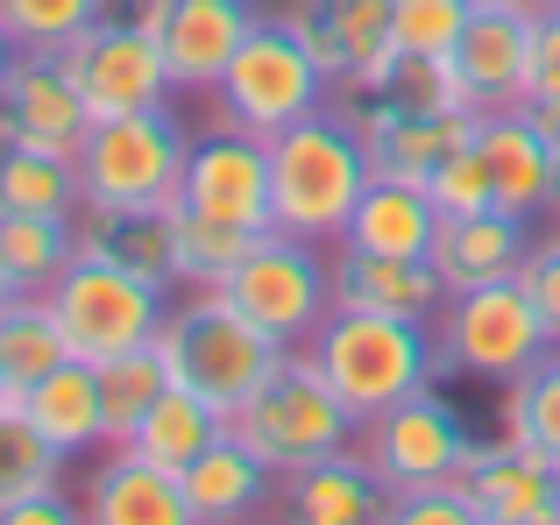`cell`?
<instances>
[{"mask_svg":"<svg viewBox=\"0 0 560 525\" xmlns=\"http://www.w3.org/2000/svg\"><path fill=\"white\" fill-rule=\"evenodd\" d=\"M518 284H525V299H533V313L547 319V334H553V348H560V228L547 242H533L518 262Z\"/></svg>","mask_w":560,"mask_h":525,"instance_id":"obj_40","label":"cell"},{"mask_svg":"<svg viewBox=\"0 0 560 525\" xmlns=\"http://www.w3.org/2000/svg\"><path fill=\"white\" fill-rule=\"evenodd\" d=\"M156 341H164V355H171V376L191 384L199 398H213L220 412H234V405L284 362V341L262 334L256 319H248L228 291H213V284L191 291L185 305H171Z\"/></svg>","mask_w":560,"mask_h":525,"instance_id":"obj_5","label":"cell"},{"mask_svg":"<svg viewBox=\"0 0 560 525\" xmlns=\"http://www.w3.org/2000/svg\"><path fill=\"white\" fill-rule=\"evenodd\" d=\"M525 107L533 114H560V8L533 22V79H525Z\"/></svg>","mask_w":560,"mask_h":525,"instance_id":"obj_41","label":"cell"},{"mask_svg":"<svg viewBox=\"0 0 560 525\" xmlns=\"http://www.w3.org/2000/svg\"><path fill=\"white\" fill-rule=\"evenodd\" d=\"M476 142L490 156V178H497V207L518 213V221H539V213L560 207V142L553 128L539 121L533 107H482Z\"/></svg>","mask_w":560,"mask_h":525,"instance_id":"obj_14","label":"cell"},{"mask_svg":"<svg viewBox=\"0 0 560 525\" xmlns=\"http://www.w3.org/2000/svg\"><path fill=\"white\" fill-rule=\"evenodd\" d=\"M107 8L114 0H0V22H8V36L22 43V50H65V43L85 36Z\"/></svg>","mask_w":560,"mask_h":525,"instance_id":"obj_37","label":"cell"},{"mask_svg":"<svg viewBox=\"0 0 560 525\" xmlns=\"http://www.w3.org/2000/svg\"><path fill=\"white\" fill-rule=\"evenodd\" d=\"M454 71H462L468 100L482 107H518L525 100V79H533V22L511 8H490V0H476V14H468L462 43H454Z\"/></svg>","mask_w":560,"mask_h":525,"instance_id":"obj_19","label":"cell"},{"mask_svg":"<svg viewBox=\"0 0 560 525\" xmlns=\"http://www.w3.org/2000/svg\"><path fill=\"white\" fill-rule=\"evenodd\" d=\"M547 348H553V334H547V319L533 313V299H525L518 277L447 291V305H440V319H433V362H440V376L518 384Z\"/></svg>","mask_w":560,"mask_h":525,"instance_id":"obj_7","label":"cell"},{"mask_svg":"<svg viewBox=\"0 0 560 525\" xmlns=\"http://www.w3.org/2000/svg\"><path fill=\"white\" fill-rule=\"evenodd\" d=\"M100 370V405H107V447H121L128 433H136V419L150 412L156 398H164L178 376H171V355L164 341H142V348H121V355L93 362Z\"/></svg>","mask_w":560,"mask_h":525,"instance_id":"obj_30","label":"cell"},{"mask_svg":"<svg viewBox=\"0 0 560 525\" xmlns=\"http://www.w3.org/2000/svg\"><path fill=\"white\" fill-rule=\"evenodd\" d=\"M490 8H511V14H525V22H539V14H553L560 0H490Z\"/></svg>","mask_w":560,"mask_h":525,"instance_id":"obj_44","label":"cell"},{"mask_svg":"<svg viewBox=\"0 0 560 525\" xmlns=\"http://www.w3.org/2000/svg\"><path fill=\"white\" fill-rule=\"evenodd\" d=\"M57 462L65 455L28 427L22 398H14L8 412H0V518H8L22 498H36V490H57Z\"/></svg>","mask_w":560,"mask_h":525,"instance_id":"obj_35","label":"cell"},{"mask_svg":"<svg viewBox=\"0 0 560 525\" xmlns=\"http://www.w3.org/2000/svg\"><path fill=\"white\" fill-rule=\"evenodd\" d=\"M539 121H547V114H539ZM547 128H553V142H560V114H553V121H547Z\"/></svg>","mask_w":560,"mask_h":525,"instance_id":"obj_48","label":"cell"},{"mask_svg":"<svg viewBox=\"0 0 560 525\" xmlns=\"http://www.w3.org/2000/svg\"><path fill=\"white\" fill-rule=\"evenodd\" d=\"M497 419H504V441L533 447L539 462H553V469H560V348H547L518 384H504Z\"/></svg>","mask_w":560,"mask_h":525,"instance_id":"obj_31","label":"cell"},{"mask_svg":"<svg viewBox=\"0 0 560 525\" xmlns=\"http://www.w3.org/2000/svg\"><path fill=\"white\" fill-rule=\"evenodd\" d=\"M248 242L256 235H242V228H228V221H206V213H191V207H171V256H178V284L185 291L220 284V277L248 256Z\"/></svg>","mask_w":560,"mask_h":525,"instance_id":"obj_34","label":"cell"},{"mask_svg":"<svg viewBox=\"0 0 560 525\" xmlns=\"http://www.w3.org/2000/svg\"><path fill=\"white\" fill-rule=\"evenodd\" d=\"M525 249H533V235H525L518 213L490 207V213H462V221H440L433 235V270L447 291H468V284H497V277H518Z\"/></svg>","mask_w":560,"mask_h":525,"instance_id":"obj_24","label":"cell"},{"mask_svg":"<svg viewBox=\"0 0 560 525\" xmlns=\"http://www.w3.org/2000/svg\"><path fill=\"white\" fill-rule=\"evenodd\" d=\"M14 398H22V390H14V384H8V370H0V412H8Z\"/></svg>","mask_w":560,"mask_h":525,"instance_id":"obj_46","label":"cell"},{"mask_svg":"<svg viewBox=\"0 0 560 525\" xmlns=\"http://www.w3.org/2000/svg\"><path fill=\"white\" fill-rule=\"evenodd\" d=\"M256 22H262L256 0H171L164 28H156L171 85H178V93H213L220 71H228V57L242 50V36Z\"/></svg>","mask_w":560,"mask_h":525,"instance_id":"obj_18","label":"cell"},{"mask_svg":"<svg viewBox=\"0 0 560 525\" xmlns=\"http://www.w3.org/2000/svg\"><path fill=\"white\" fill-rule=\"evenodd\" d=\"M341 114L355 121L376 178H411V185H425V171L447 150L476 142V121H482V114H405L397 100H376V93H348Z\"/></svg>","mask_w":560,"mask_h":525,"instance_id":"obj_16","label":"cell"},{"mask_svg":"<svg viewBox=\"0 0 560 525\" xmlns=\"http://www.w3.org/2000/svg\"><path fill=\"white\" fill-rule=\"evenodd\" d=\"M0 213H79V164L0 142Z\"/></svg>","mask_w":560,"mask_h":525,"instance_id":"obj_33","label":"cell"},{"mask_svg":"<svg viewBox=\"0 0 560 525\" xmlns=\"http://www.w3.org/2000/svg\"><path fill=\"white\" fill-rule=\"evenodd\" d=\"M327 85L334 79L299 43V28H291L284 14H262L242 36V50L228 57V71H220V85L206 100H213V121H234V128L270 142V136H284L291 121L327 107Z\"/></svg>","mask_w":560,"mask_h":525,"instance_id":"obj_6","label":"cell"},{"mask_svg":"<svg viewBox=\"0 0 560 525\" xmlns=\"http://www.w3.org/2000/svg\"><path fill=\"white\" fill-rule=\"evenodd\" d=\"M71 348H65V327H57L50 299L43 291H14L8 305H0V370H8L14 390H28L43 370H57Z\"/></svg>","mask_w":560,"mask_h":525,"instance_id":"obj_32","label":"cell"},{"mask_svg":"<svg viewBox=\"0 0 560 525\" xmlns=\"http://www.w3.org/2000/svg\"><path fill=\"white\" fill-rule=\"evenodd\" d=\"M284 518L299 525H376L390 518V490L376 483V469L362 462V447H334V455L305 462L284 476Z\"/></svg>","mask_w":560,"mask_h":525,"instance_id":"obj_21","label":"cell"},{"mask_svg":"<svg viewBox=\"0 0 560 525\" xmlns=\"http://www.w3.org/2000/svg\"><path fill=\"white\" fill-rule=\"evenodd\" d=\"M390 525H482V518L462 483H433V490H411V498H390Z\"/></svg>","mask_w":560,"mask_h":525,"instance_id":"obj_42","label":"cell"},{"mask_svg":"<svg viewBox=\"0 0 560 525\" xmlns=\"http://www.w3.org/2000/svg\"><path fill=\"white\" fill-rule=\"evenodd\" d=\"M334 305H362V313H390V319H419L433 327L447 284H440L433 256H362L341 249L334 256Z\"/></svg>","mask_w":560,"mask_h":525,"instance_id":"obj_22","label":"cell"},{"mask_svg":"<svg viewBox=\"0 0 560 525\" xmlns=\"http://www.w3.org/2000/svg\"><path fill=\"white\" fill-rule=\"evenodd\" d=\"M79 249L121 262V270L150 277V284H178V256H171V213H85Z\"/></svg>","mask_w":560,"mask_h":525,"instance_id":"obj_29","label":"cell"},{"mask_svg":"<svg viewBox=\"0 0 560 525\" xmlns=\"http://www.w3.org/2000/svg\"><path fill=\"white\" fill-rule=\"evenodd\" d=\"M284 22L319 57L341 93H383L397 50H390V0H291Z\"/></svg>","mask_w":560,"mask_h":525,"instance_id":"obj_13","label":"cell"},{"mask_svg":"<svg viewBox=\"0 0 560 525\" xmlns=\"http://www.w3.org/2000/svg\"><path fill=\"white\" fill-rule=\"evenodd\" d=\"M79 518H93V525H191V504H185L178 469L136 455V447H114V455L85 476Z\"/></svg>","mask_w":560,"mask_h":525,"instance_id":"obj_20","label":"cell"},{"mask_svg":"<svg viewBox=\"0 0 560 525\" xmlns=\"http://www.w3.org/2000/svg\"><path fill=\"white\" fill-rule=\"evenodd\" d=\"M213 291H228L262 334H277L284 348H305L319 334V319L334 313V262L319 256V242L284 235V228H262L248 242V256L220 277Z\"/></svg>","mask_w":560,"mask_h":525,"instance_id":"obj_9","label":"cell"},{"mask_svg":"<svg viewBox=\"0 0 560 525\" xmlns=\"http://www.w3.org/2000/svg\"><path fill=\"white\" fill-rule=\"evenodd\" d=\"M178 207L206 213V221H228V228H242V235L277 228L270 221V142L234 128V121H213L185 156Z\"/></svg>","mask_w":560,"mask_h":525,"instance_id":"obj_12","label":"cell"},{"mask_svg":"<svg viewBox=\"0 0 560 525\" xmlns=\"http://www.w3.org/2000/svg\"><path fill=\"white\" fill-rule=\"evenodd\" d=\"M191 136L171 107L93 121L79 142V213H171L185 192Z\"/></svg>","mask_w":560,"mask_h":525,"instance_id":"obj_3","label":"cell"},{"mask_svg":"<svg viewBox=\"0 0 560 525\" xmlns=\"http://www.w3.org/2000/svg\"><path fill=\"white\" fill-rule=\"evenodd\" d=\"M553 213H560V207H553Z\"/></svg>","mask_w":560,"mask_h":525,"instance_id":"obj_49","label":"cell"},{"mask_svg":"<svg viewBox=\"0 0 560 525\" xmlns=\"http://www.w3.org/2000/svg\"><path fill=\"white\" fill-rule=\"evenodd\" d=\"M476 0H390V50L397 57H447L462 43Z\"/></svg>","mask_w":560,"mask_h":525,"instance_id":"obj_38","label":"cell"},{"mask_svg":"<svg viewBox=\"0 0 560 525\" xmlns=\"http://www.w3.org/2000/svg\"><path fill=\"white\" fill-rule=\"evenodd\" d=\"M425 192H433L440 221H462V213H490L497 207V178H490V156H482V142H462V150H447L433 171H425Z\"/></svg>","mask_w":560,"mask_h":525,"instance_id":"obj_39","label":"cell"},{"mask_svg":"<svg viewBox=\"0 0 560 525\" xmlns=\"http://www.w3.org/2000/svg\"><path fill=\"white\" fill-rule=\"evenodd\" d=\"M305 348H313V362L327 370V384L341 390V405L355 412V427L376 419V412H390L397 398H411V390H425L440 376L433 327L390 319V313H362V305H334Z\"/></svg>","mask_w":560,"mask_h":525,"instance_id":"obj_4","label":"cell"},{"mask_svg":"<svg viewBox=\"0 0 560 525\" xmlns=\"http://www.w3.org/2000/svg\"><path fill=\"white\" fill-rule=\"evenodd\" d=\"M43 299H50L57 327H65V348L85 355V362H107V355H121V348L156 341V334H164V313H171L164 284H150V277L121 270V262H107L93 249L71 256V270L57 277Z\"/></svg>","mask_w":560,"mask_h":525,"instance_id":"obj_8","label":"cell"},{"mask_svg":"<svg viewBox=\"0 0 560 525\" xmlns=\"http://www.w3.org/2000/svg\"><path fill=\"white\" fill-rule=\"evenodd\" d=\"M433 235H440V207H433L425 185L370 178V192H362L355 213H348L341 249H362V256H433Z\"/></svg>","mask_w":560,"mask_h":525,"instance_id":"obj_25","label":"cell"},{"mask_svg":"<svg viewBox=\"0 0 560 525\" xmlns=\"http://www.w3.org/2000/svg\"><path fill=\"white\" fill-rule=\"evenodd\" d=\"M482 525H560V469L539 462L533 447L497 441V447H468L462 476Z\"/></svg>","mask_w":560,"mask_h":525,"instance_id":"obj_17","label":"cell"},{"mask_svg":"<svg viewBox=\"0 0 560 525\" xmlns=\"http://www.w3.org/2000/svg\"><path fill=\"white\" fill-rule=\"evenodd\" d=\"M178 483H185L191 525H242V518H256L262 504H270V483H277V476L262 469V462L248 455L234 433H220L206 455H191L185 469H178Z\"/></svg>","mask_w":560,"mask_h":525,"instance_id":"obj_26","label":"cell"},{"mask_svg":"<svg viewBox=\"0 0 560 525\" xmlns=\"http://www.w3.org/2000/svg\"><path fill=\"white\" fill-rule=\"evenodd\" d=\"M14 57H22V43L8 36V22H0V85H8V71H14Z\"/></svg>","mask_w":560,"mask_h":525,"instance_id":"obj_45","label":"cell"},{"mask_svg":"<svg viewBox=\"0 0 560 525\" xmlns=\"http://www.w3.org/2000/svg\"><path fill=\"white\" fill-rule=\"evenodd\" d=\"M376 100H397L405 114H476V100H468L454 57H397Z\"/></svg>","mask_w":560,"mask_h":525,"instance_id":"obj_36","label":"cell"},{"mask_svg":"<svg viewBox=\"0 0 560 525\" xmlns=\"http://www.w3.org/2000/svg\"><path fill=\"white\" fill-rule=\"evenodd\" d=\"M14 299V277H8V262H0V305H8Z\"/></svg>","mask_w":560,"mask_h":525,"instance_id":"obj_47","label":"cell"},{"mask_svg":"<svg viewBox=\"0 0 560 525\" xmlns=\"http://www.w3.org/2000/svg\"><path fill=\"white\" fill-rule=\"evenodd\" d=\"M370 150H362L355 121L348 114H305L291 121L284 136H270V221L284 235L305 242H341L348 235V213L355 199L370 192Z\"/></svg>","mask_w":560,"mask_h":525,"instance_id":"obj_1","label":"cell"},{"mask_svg":"<svg viewBox=\"0 0 560 525\" xmlns=\"http://www.w3.org/2000/svg\"><path fill=\"white\" fill-rule=\"evenodd\" d=\"M228 433V412H220L213 398H199L191 384H171L164 398L150 405V412L136 419V433H128L121 447H136V455L164 462V469H185L191 455H206V447Z\"/></svg>","mask_w":560,"mask_h":525,"instance_id":"obj_27","label":"cell"},{"mask_svg":"<svg viewBox=\"0 0 560 525\" xmlns=\"http://www.w3.org/2000/svg\"><path fill=\"white\" fill-rule=\"evenodd\" d=\"M355 447H362V462L376 469V483L390 490V498H411V490L454 483L468 447H476V433H468V419L425 384V390H411V398H397L390 412L362 419Z\"/></svg>","mask_w":560,"mask_h":525,"instance_id":"obj_10","label":"cell"},{"mask_svg":"<svg viewBox=\"0 0 560 525\" xmlns=\"http://www.w3.org/2000/svg\"><path fill=\"white\" fill-rule=\"evenodd\" d=\"M22 419L57 447V455H85V447H107V405H100V370L85 355H65L57 370H43L22 390Z\"/></svg>","mask_w":560,"mask_h":525,"instance_id":"obj_23","label":"cell"},{"mask_svg":"<svg viewBox=\"0 0 560 525\" xmlns=\"http://www.w3.org/2000/svg\"><path fill=\"white\" fill-rule=\"evenodd\" d=\"M65 71L79 85L85 114L93 121H114V114H150V107H171V65H164V43L136 22V14H100L85 36H71L65 50Z\"/></svg>","mask_w":560,"mask_h":525,"instance_id":"obj_11","label":"cell"},{"mask_svg":"<svg viewBox=\"0 0 560 525\" xmlns=\"http://www.w3.org/2000/svg\"><path fill=\"white\" fill-rule=\"evenodd\" d=\"M79 256V213H0V262L14 291H50Z\"/></svg>","mask_w":560,"mask_h":525,"instance_id":"obj_28","label":"cell"},{"mask_svg":"<svg viewBox=\"0 0 560 525\" xmlns=\"http://www.w3.org/2000/svg\"><path fill=\"white\" fill-rule=\"evenodd\" d=\"M71 518H79V504H65L57 490H36V498H22L0 525H71Z\"/></svg>","mask_w":560,"mask_h":525,"instance_id":"obj_43","label":"cell"},{"mask_svg":"<svg viewBox=\"0 0 560 525\" xmlns=\"http://www.w3.org/2000/svg\"><path fill=\"white\" fill-rule=\"evenodd\" d=\"M85 128H93V114H85L65 57H57V50H22V57H14L8 85H0V142L79 156Z\"/></svg>","mask_w":560,"mask_h":525,"instance_id":"obj_15","label":"cell"},{"mask_svg":"<svg viewBox=\"0 0 560 525\" xmlns=\"http://www.w3.org/2000/svg\"><path fill=\"white\" fill-rule=\"evenodd\" d=\"M228 433L284 483L291 469H305V462H319V455L355 441V412H348L341 390L327 384L313 348H284V362L228 412Z\"/></svg>","mask_w":560,"mask_h":525,"instance_id":"obj_2","label":"cell"}]
</instances>
